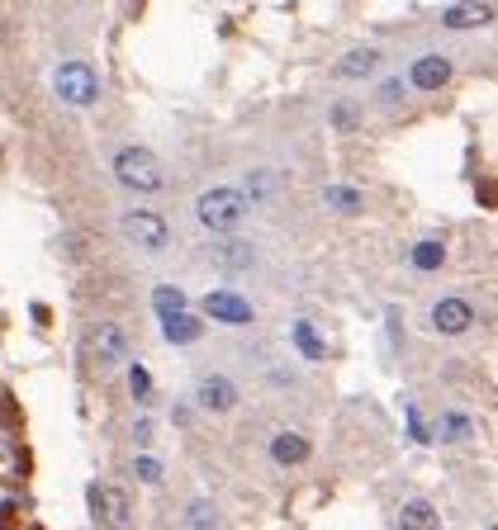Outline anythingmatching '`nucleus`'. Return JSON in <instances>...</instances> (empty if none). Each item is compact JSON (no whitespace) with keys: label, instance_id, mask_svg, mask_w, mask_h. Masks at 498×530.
Here are the masks:
<instances>
[{"label":"nucleus","instance_id":"obj_1","mask_svg":"<svg viewBox=\"0 0 498 530\" xmlns=\"http://www.w3.org/2000/svg\"><path fill=\"white\" fill-rule=\"evenodd\" d=\"M195 218L210 237H219V242L233 237V232L242 227V218H247V195L238 185H210L195 199Z\"/></svg>","mask_w":498,"mask_h":530},{"label":"nucleus","instance_id":"obj_2","mask_svg":"<svg viewBox=\"0 0 498 530\" xmlns=\"http://www.w3.org/2000/svg\"><path fill=\"white\" fill-rule=\"evenodd\" d=\"M114 180L133 195H161L166 189V171L148 147H119L114 152Z\"/></svg>","mask_w":498,"mask_h":530},{"label":"nucleus","instance_id":"obj_3","mask_svg":"<svg viewBox=\"0 0 498 530\" xmlns=\"http://www.w3.org/2000/svg\"><path fill=\"white\" fill-rule=\"evenodd\" d=\"M119 232L138 251H148V256H161V251L171 246V223H166L157 208H129V214L119 218Z\"/></svg>","mask_w":498,"mask_h":530},{"label":"nucleus","instance_id":"obj_4","mask_svg":"<svg viewBox=\"0 0 498 530\" xmlns=\"http://www.w3.org/2000/svg\"><path fill=\"white\" fill-rule=\"evenodd\" d=\"M53 91L67 104H76V110H91V104L100 100V81H95V72L86 67V62H62V67L53 72Z\"/></svg>","mask_w":498,"mask_h":530},{"label":"nucleus","instance_id":"obj_5","mask_svg":"<svg viewBox=\"0 0 498 530\" xmlns=\"http://www.w3.org/2000/svg\"><path fill=\"white\" fill-rule=\"evenodd\" d=\"M200 308H204V317H214V323H223V327H252L257 323V308L233 289H210L200 299Z\"/></svg>","mask_w":498,"mask_h":530},{"label":"nucleus","instance_id":"obj_6","mask_svg":"<svg viewBox=\"0 0 498 530\" xmlns=\"http://www.w3.org/2000/svg\"><path fill=\"white\" fill-rule=\"evenodd\" d=\"M195 402H200L204 412H219L223 417V412L238 408V384L228 374H204L200 384H195Z\"/></svg>","mask_w":498,"mask_h":530},{"label":"nucleus","instance_id":"obj_7","mask_svg":"<svg viewBox=\"0 0 498 530\" xmlns=\"http://www.w3.org/2000/svg\"><path fill=\"white\" fill-rule=\"evenodd\" d=\"M432 327H437L442 336H465L470 327H474V308H470V299H437L432 304Z\"/></svg>","mask_w":498,"mask_h":530},{"label":"nucleus","instance_id":"obj_8","mask_svg":"<svg viewBox=\"0 0 498 530\" xmlns=\"http://www.w3.org/2000/svg\"><path fill=\"white\" fill-rule=\"evenodd\" d=\"M91 355L100 365H119L123 355H129V336H123L119 323H95L91 327Z\"/></svg>","mask_w":498,"mask_h":530},{"label":"nucleus","instance_id":"obj_9","mask_svg":"<svg viewBox=\"0 0 498 530\" xmlns=\"http://www.w3.org/2000/svg\"><path fill=\"white\" fill-rule=\"evenodd\" d=\"M95 516L105 530H123L129 525V493H123L119 483H105V487H95Z\"/></svg>","mask_w":498,"mask_h":530},{"label":"nucleus","instance_id":"obj_10","mask_svg":"<svg viewBox=\"0 0 498 530\" xmlns=\"http://www.w3.org/2000/svg\"><path fill=\"white\" fill-rule=\"evenodd\" d=\"M451 81V57H442V53H427V57H418L408 67V86L413 91H442Z\"/></svg>","mask_w":498,"mask_h":530},{"label":"nucleus","instance_id":"obj_11","mask_svg":"<svg viewBox=\"0 0 498 530\" xmlns=\"http://www.w3.org/2000/svg\"><path fill=\"white\" fill-rule=\"evenodd\" d=\"M271 459L280 464V469H299V464L314 459V440L299 436V431H276L271 436Z\"/></svg>","mask_w":498,"mask_h":530},{"label":"nucleus","instance_id":"obj_12","mask_svg":"<svg viewBox=\"0 0 498 530\" xmlns=\"http://www.w3.org/2000/svg\"><path fill=\"white\" fill-rule=\"evenodd\" d=\"M161 336H166V346H195L200 336H204V323L185 308V313H171V317H161Z\"/></svg>","mask_w":498,"mask_h":530},{"label":"nucleus","instance_id":"obj_13","mask_svg":"<svg viewBox=\"0 0 498 530\" xmlns=\"http://www.w3.org/2000/svg\"><path fill=\"white\" fill-rule=\"evenodd\" d=\"M399 530H442V512L427 497H408L399 506Z\"/></svg>","mask_w":498,"mask_h":530},{"label":"nucleus","instance_id":"obj_14","mask_svg":"<svg viewBox=\"0 0 498 530\" xmlns=\"http://www.w3.org/2000/svg\"><path fill=\"white\" fill-rule=\"evenodd\" d=\"M489 19H493V5H474V0H465V5H451L442 14V24L461 34V29H484Z\"/></svg>","mask_w":498,"mask_h":530},{"label":"nucleus","instance_id":"obj_15","mask_svg":"<svg viewBox=\"0 0 498 530\" xmlns=\"http://www.w3.org/2000/svg\"><path fill=\"white\" fill-rule=\"evenodd\" d=\"M252 261H257V251L247 246V242H219L214 246V265L219 270H228V275H242V270H252Z\"/></svg>","mask_w":498,"mask_h":530},{"label":"nucleus","instance_id":"obj_16","mask_svg":"<svg viewBox=\"0 0 498 530\" xmlns=\"http://www.w3.org/2000/svg\"><path fill=\"white\" fill-rule=\"evenodd\" d=\"M376 67H380V53H376V48H351V53L337 62V76H342V81H361V76H370Z\"/></svg>","mask_w":498,"mask_h":530},{"label":"nucleus","instance_id":"obj_17","mask_svg":"<svg viewBox=\"0 0 498 530\" xmlns=\"http://www.w3.org/2000/svg\"><path fill=\"white\" fill-rule=\"evenodd\" d=\"M413 270H418V275H432V270H442L446 265V242H437V237H427V242H418V246H413Z\"/></svg>","mask_w":498,"mask_h":530},{"label":"nucleus","instance_id":"obj_18","mask_svg":"<svg viewBox=\"0 0 498 530\" xmlns=\"http://www.w3.org/2000/svg\"><path fill=\"white\" fill-rule=\"evenodd\" d=\"M323 204L337 208V214H361V208H366V199H361L356 185H327L323 189Z\"/></svg>","mask_w":498,"mask_h":530},{"label":"nucleus","instance_id":"obj_19","mask_svg":"<svg viewBox=\"0 0 498 530\" xmlns=\"http://www.w3.org/2000/svg\"><path fill=\"white\" fill-rule=\"evenodd\" d=\"M289 336H295V346H299L304 360H323V355H327V342L318 336L314 323H295V327H289Z\"/></svg>","mask_w":498,"mask_h":530},{"label":"nucleus","instance_id":"obj_20","mask_svg":"<svg viewBox=\"0 0 498 530\" xmlns=\"http://www.w3.org/2000/svg\"><path fill=\"white\" fill-rule=\"evenodd\" d=\"M470 436H474V421L465 412H442L437 417V440L451 445V440H470Z\"/></svg>","mask_w":498,"mask_h":530},{"label":"nucleus","instance_id":"obj_21","mask_svg":"<svg viewBox=\"0 0 498 530\" xmlns=\"http://www.w3.org/2000/svg\"><path fill=\"white\" fill-rule=\"evenodd\" d=\"M152 308H157V317L185 313V289H176V284H157V289H152Z\"/></svg>","mask_w":498,"mask_h":530},{"label":"nucleus","instance_id":"obj_22","mask_svg":"<svg viewBox=\"0 0 498 530\" xmlns=\"http://www.w3.org/2000/svg\"><path fill=\"white\" fill-rule=\"evenodd\" d=\"M129 393H133V402H148L152 398V374H148V365H129Z\"/></svg>","mask_w":498,"mask_h":530},{"label":"nucleus","instance_id":"obj_23","mask_svg":"<svg viewBox=\"0 0 498 530\" xmlns=\"http://www.w3.org/2000/svg\"><path fill=\"white\" fill-rule=\"evenodd\" d=\"M271 189H276V176H271V171H252V176H247V189H242V195L271 199Z\"/></svg>","mask_w":498,"mask_h":530},{"label":"nucleus","instance_id":"obj_24","mask_svg":"<svg viewBox=\"0 0 498 530\" xmlns=\"http://www.w3.org/2000/svg\"><path fill=\"white\" fill-rule=\"evenodd\" d=\"M356 104H351V100H342V104H332V123H337V129H356Z\"/></svg>","mask_w":498,"mask_h":530},{"label":"nucleus","instance_id":"obj_25","mask_svg":"<svg viewBox=\"0 0 498 530\" xmlns=\"http://www.w3.org/2000/svg\"><path fill=\"white\" fill-rule=\"evenodd\" d=\"M133 469H138V478H148V483H157V478H161V464H157L152 455H138V459H133Z\"/></svg>","mask_w":498,"mask_h":530},{"label":"nucleus","instance_id":"obj_26","mask_svg":"<svg viewBox=\"0 0 498 530\" xmlns=\"http://www.w3.org/2000/svg\"><path fill=\"white\" fill-rule=\"evenodd\" d=\"M190 525L210 530V525H214V512H210V506H204V502H195V506H190Z\"/></svg>","mask_w":498,"mask_h":530},{"label":"nucleus","instance_id":"obj_27","mask_svg":"<svg viewBox=\"0 0 498 530\" xmlns=\"http://www.w3.org/2000/svg\"><path fill=\"white\" fill-rule=\"evenodd\" d=\"M376 95H380L385 104H394V100H399V95H404V81H385V86H380Z\"/></svg>","mask_w":498,"mask_h":530},{"label":"nucleus","instance_id":"obj_28","mask_svg":"<svg viewBox=\"0 0 498 530\" xmlns=\"http://www.w3.org/2000/svg\"><path fill=\"white\" fill-rule=\"evenodd\" d=\"M133 436H138V445H148V440H152V421H148V417H142V421H138V427H133Z\"/></svg>","mask_w":498,"mask_h":530}]
</instances>
